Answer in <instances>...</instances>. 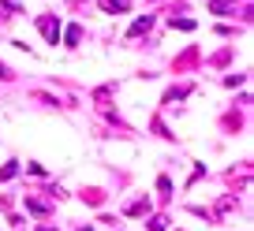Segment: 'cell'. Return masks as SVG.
<instances>
[{
  "label": "cell",
  "mask_w": 254,
  "mask_h": 231,
  "mask_svg": "<svg viewBox=\"0 0 254 231\" xmlns=\"http://www.w3.org/2000/svg\"><path fill=\"white\" fill-rule=\"evenodd\" d=\"M82 41V26H71V30H67V45H79Z\"/></svg>",
  "instance_id": "obj_6"
},
{
  "label": "cell",
  "mask_w": 254,
  "mask_h": 231,
  "mask_svg": "<svg viewBox=\"0 0 254 231\" xmlns=\"http://www.w3.org/2000/svg\"><path fill=\"white\" fill-rule=\"evenodd\" d=\"M157 190H161V198L168 201V198H172V179H168V176H161V179H157Z\"/></svg>",
  "instance_id": "obj_4"
},
{
  "label": "cell",
  "mask_w": 254,
  "mask_h": 231,
  "mask_svg": "<svg viewBox=\"0 0 254 231\" xmlns=\"http://www.w3.org/2000/svg\"><path fill=\"white\" fill-rule=\"evenodd\" d=\"M15 172H19V164H4V168H0V183H8V179H15Z\"/></svg>",
  "instance_id": "obj_5"
},
{
  "label": "cell",
  "mask_w": 254,
  "mask_h": 231,
  "mask_svg": "<svg viewBox=\"0 0 254 231\" xmlns=\"http://www.w3.org/2000/svg\"><path fill=\"white\" fill-rule=\"evenodd\" d=\"M165 224H168L165 216H153V220H150V231H165Z\"/></svg>",
  "instance_id": "obj_7"
},
{
  "label": "cell",
  "mask_w": 254,
  "mask_h": 231,
  "mask_svg": "<svg viewBox=\"0 0 254 231\" xmlns=\"http://www.w3.org/2000/svg\"><path fill=\"white\" fill-rule=\"evenodd\" d=\"M38 30L45 34L49 45H56V41H60V23H56L53 15H41V19H38Z\"/></svg>",
  "instance_id": "obj_1"
},
{
  "label": "cell",
  "mask_w": 254,
  "mask_h": 231,
  "mask_svg": "<svg viewBox=\"0 0 254 231\" xmlns=\"http://www.w3.org/2000/svg\"><path fill=\"white\" fill-rule=\"evenodd\" d=\"M194 60H198V48H187V52H183L180 60H176V71H183V67H190V64H194Z\"/></svg>",
  "instance_id": "obj_3"
},
{
  "label": "cell",
  "mask_w": 254,
  "mask_h": 231,
  "mask_svg": "<svg viewBox=\"0 0 254 231\" xmlns=\"http://www.w3.org/2000/svg\"><path fill=\"white\" fill-rule=\"evenodd\" d=\"M127 216H142V213H150V201L146 198H138V201H127V209H124Z\"/></svg>",
  "instance_id": "obj_2"
}]
</instances>
